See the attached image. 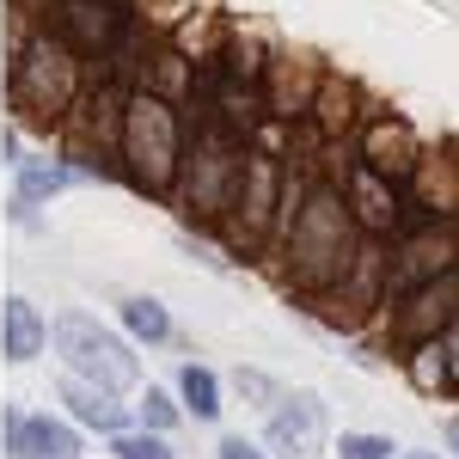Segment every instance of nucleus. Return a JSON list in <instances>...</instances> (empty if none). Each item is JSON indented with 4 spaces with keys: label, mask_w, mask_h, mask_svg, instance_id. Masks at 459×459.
Returning <instances> with one entry per match:
<instances>
[{
    "label": "nucleus",
    "mask_w": 459,
    "mask_h": 459,
    "mask_svg": "<svg viewBox=\"0 0 459 459\" xmlns=\"http://www.w3.org/2000/svg\"><path fill=\"white\" fill-rule=\"evenodd\" d=\"M441 343H447V355H454V368H459V313H454V325L441 331Z\"/></svg>",
    "instance_id": "obj_33"
},
{
    "label": "nucleus",
    "mask_w": 459,
    "mask_h": 459,
    "mask_svg": "<svg viewBox=\"0 0 459 459\" xmlns=\"http://www.w3.org/2000/svg\"><path fill=\"white\" fill-rule=\"evenodd\" d=\"M43 350H49V318L37 313L25 294H6V307H0V361L25 368Z\"/></svg>",
    "instance_id": "obj_21"
},
{
    "label": "nucleus",
    "mask_w": 459,
    "mask_h": 459,
    "mask_svg": "<svg viewBox=\"0 0 459 459\" xmlns=\"http://www.w3.org/2000/svg\"><path fill=\"white\" fill-rule=\"evenodd\" d=\"M135 86H153V92H166L172 105H184V99L196 92V68H190V62L178 56L172 43H166L160 56H147V62H142V74H135Z\"/></svg>",
    "instance_id": "obj_26"
},
{
    "label": "nucleus",
    "mask_w": 459,
    "mask_h": 459,
    "mask_svg": "<svg viewBox=\"0 0 459 459\" xmlns=\"http://www.w3.org/2000/svg\"><path fill=\"white\" fill-rule=\"evenodd\" d=\"M398 361H404V380L423 392V398H447V392H459V368H454V355H447L441 337H423V343L398 350Z\"/></svg>",
    "instance_id": "obj_23"
},
{
    "label": "nucleus",
    "mask_w": 459,
    "mask_h": 459,
    "mask_svg": "<svg viewBox=\"0 0 459 459\" xmlns=\"http://www.w3.org/2000/svg\"><path fill=\"white\" fill-rule=\"evenodd\" d=\"M110 459H178V454H172V435L129 423V429H117V435H110Z\"/></svg>",
    "instance_id": "obj_27"
},
{
    "label": "nucleus",
    "mask_w": 459,
    "mask_h": 459,
    "mask_svg": "<svg viewBox=\"0 0 459 459\" xmlns=\"http://www.w3.org/2000/svg\"><path fill=\"white\" fill-rule=\"evenodd\" d=\"M325 398L318 392H282L264 417V447L276 459H318L325 454Z\"/></svg>",
    "instance_id": "obj_14"
},
{
    "label": "nucleus",
    "mask_w": 459,
    "mask_h": 459,
    "mask_svg": "<svg viewBox=\"0 0 459 459\" xmlns=\"http://www.w3.org/2000/svg\"><path fill=\"white\" fill-rule=\"evenodd\" d=\"M43 25L62 37L74 56H86L92 68L123 62V56H129V37L142 31L129 0H49ZM110 74H117V68H110Z\"/></svg>",
    "instance_id": "obj_8"
},
{
    "label": "nucleus",
    "mask_w": 459,
    "mask_h": 459,
    "mask_svg": "<svg viewBox=\"0 0 459 459\" xmlns=\"http://www.w3.org/2000/svg\"><path fill=\"white\" fill-rule=\"evenodd\" d=\"M447 454L459 459V417H454V423H447Z\"/></svg>",
    "instance_id": "obj_34"
},
{
    "label": "nucleus",
    "mask_w": 459,
    "mask_h": 459,
    "mask_svg": "<svg viewBox=\"0 0 459 459\" xmlns=\"http://www.w3.org/2000/svg\"><path fill=\"white\" fill-rule=\"evenodd\" d=\"M135 423H142V429H160V435H172V429L184 423V404H178V392L147 386L142 398H135Z\"/></svg>",
    "instance_id": "obj_29"
},
{
    "label": "nucleus",
    "mask_w": 459,
    "mask_h": 459,
    "mask_svg": "<svg viewBox=\"0 0 459 459\" xmlns=\"http://www.w3.org/2000/svg\"><path fill=\"white\" fill-rule=\"evenodd\" d=\"M368 251V233L355 227L350 203L337 190V178L325 166H307V184H300V203L288 214L282 239L270 251V270L276 282L294 294V300H313L331 282H343L355 270V257Z\"/></svg>",
    "instance_id": "obj_1"
},
{
    "label": "nucleus",
    "mask_w": 459,
    "mask_h": 459,
    "mask_svg": "<svg viewBox=\"0 0 459 459\" xmlns=\"http://www.w3.org/2000/svg\"><path fill=\"white\" fill-rule=\"evenodd\" d=\"M184 142H190V117L153 86H129L123 99V135H117V178L129 190H142L153 203L172 196V178L184 166Z\"/></svg>",
    "instance_id": "obj_4"
},
{
    "label": "nucleus",
    "mask_w": 459,
    "mask_h": 459,
    "mask_svg": "<svg viewBox=\"0 0 459 459\" xmlns=\"http://www.w3.org/2000/svg\"><path fill=\"white\" fill-rule=\"evenodd\" d=\"M331 178H337V190H343V203H350L355 227H361L368 239H380V246H386L392 233L404 227L411 203H404V184H398V178L374 172L368 160H343V172H331Z\"/></svg>",
    "instance_id": "obj_11"
},
{
    "label": "nucleus",
    "mask_w": 459,
    "mask_h": 459,
    "mask_svg": "<svg viewBox=\"0 0 459 459\" xmlns=\"http://www.w3.org/2000/svg\"><path fill=\"white\" fill-rule=\"evenodd\" d=\"M325 62H318L313 49H294V43H276V56H270V68H264V86H257V99L270 117H282V123H300L307 105H313V86Z\"/></svg>",
    "instance_id": "obj_16"
},
{
    "label": "nucleus",
    "mask_w": 459,
    "mask_h": 459,
    "mask_svg": "<svg viewBox=\"0 0 459 459\" xmlns=\"http://www.w3.org/2000/svg\"><path fill=\"white\" fill-rule=\"evenodd\" d=\"M337 459H398L392 435H368V429H343L337 435Z\"/></svg>",
    "instance_id": "obj_30"
},
{
    "label": "nucleus",
    "mask_w": 459,
    "mask_h": 459,
    "mask_svg": "<svg viewBox=\"0 0 459 459\" xmlns=\"http://www.w3.org/2000/svg\"><path fill=\"white\" fill-rule=\"evenodd\" d=\"M49 343L62 355V374H80L105 392H135L142 386V355L123 331L99 325L92 313H62L49 318Z\"/></svg>",
    "instance_id": "obj_7"
},
{
    "label": "nucleus",
    "mask_w": 459,
    "mask_h": 459,
    "mask_svg": "<svg viewBox=\"0 0 459 459\" xmlns=\"http://www.w3.org/2000/svg\"><path fill=\"white\" fill-rule=\"evenodd\" d=\"M214 459H276V454H270L264 441H246V435H221Z\"/></svg>",
    "instance_id": "obj_32"
},
{
    "label": "nucleus",
    "mask_w": 459,
    "mask_h": 459,
    "mask_svg": "<svg viewBox=\"0 0 459 459\" xmlns=\"http://www.w3.org/2000/svg\"><path fill=\"white\" fill-rule=\"evenodd\" d=\"M300 184H307V166H288V153H270V147L246 142V160H239V178H233V203L221 214L214 239L233 251V257H270L276 239H282L288 214L300 203Z\"/></svg>",
    "instance_id": "obj_3"
},
{
    "label": "nucleus",
    "mask_w": 459,
    "mask_h": 459,
    "mask_svg": "<svg viewBox=\"0 0 459 459\" xmlns=\"http://www.w3.org/2000/svg\"><path fill=\"white\" fill-rule=\"evenodd\" d=\"M129 6H135V25H142V31L172 37L178 25H184V19L203 6V0H129Z\"/></svg>",
    "instance_id": "obj_28"
},
{
    "label": "nucleus",
    "mask_w": 459,
    "mask_h": 459,
    "mask_svg": "<svg viewBox=\"0 0 459 459\" xmlns=\"http://www.w3.org/2000/svg\"><path fill=\"white\" fill-rule=\"evenodd\" d=\"M227 31H233V13H227V6H214V0H203V6H196V13H190L166 43H172L190 68H214V62H221V49H227Z\"/></svg>",
    "instance_id": "obj_20"
},
{
    "label": "nucleus",
    "mask_w": 459,
    "mask_h": 459,
    "mask_svg": "<svg viewBox=\"0 0 459 459\" xmlns=\"http://www.w3.org/2000/svg\"><path fill=\"white\" fill-rule=\"evenodd\" d=\"M178 404H184V417H196V423H214L227 404H221V374H214L209 361H184L178 368Z\"/></svg>",
    "instance_id": "obj_25"
},
{
    "label": "nucleus",
    "mask_w": 459,
    "mask_h": 459,
    "mask_svg": "<svg viewBox=\"0 0 459 459\" xmlns=\"http://www.w3.org/2000/svg\"><path fill=\"white\" fill-rule=\"evenodd\" d=\"M62 404H68V417L86 435H117V429H129V404H123V392H105V386H92V380H80V374H62Z\"/></svg>",
    "instance_id": "obj_19"
},
{
    "label": "nucleus",
    "mask_w": 459,
    "mask_h": 459,
    "mask_svg": "<svg viewBox=\"0 0 459 459\" xmlns=\"http://www.w3.org/2000/svg\"><path fill=\"white\" fill-rule=\"evenodd\" d=\"M368 110H374V105H368L361 80L325 68V74H318V86H313V105H307V117H300V129H307L318 147H343V142H355V129H361Z\"/></svg>",
    "instance_id": "obj_13"
},
{
    "label": "nucleus",
    "mask_w": 459,
    "mask_h": 459,
    "mask_svg": "<svg viewBox=\"0 0 459 459\" xmlns=\"http://www.w3.org/2000/svg\"><path fill=\"white\" fill-rule=\"evenodd\" d=\"M404 203L423 221H454L459 214V147L454 142H423L417 166L404 172Z\"/></svg>",
    "instance_id": "obj_15"
},
{
    "label": "nucleus",
    "mask_w": 459,
    "mask_h": 459,
    "mask_svg": "<svg viewBox=\"0 0 459 459\" xmlns=\"http://www.w3.org/2000/svg\"><path fill=\"white\" fill-rule=\"evenodd\" d=\"M300 307H307L325 331H343V337L374 331L380 313H386V246H380V239H368V251L355 257L350 276H343V282H331L325 294H313V300H300Z\"/></svg>",
    "instance_id": "obj_9"
},
{
    "label": "nucleus",
    "mask_w": 459,
    "mask_h": 459,
    "mask_svg": "<svg viewBox=\"0 0 459 459\" xmlns=\"http://www.w3.org/2000/svg\"><path fill=\"white\" fill-rule=\"evenodd\" d=\"M129 74H110V68H92L80 105L68 110L62 135H56V153L74 160L86 178H117V135H123V99H129Z\"/></svg>",
    "instance_id": "obj_6"
},
{
    "label": "nucleus",
    "mask_w": 459,
    "mask_h": 459,
    "mask_svg": "<svg viewBox=\"0 0 459 459\" xmlns=\"http://www.w3.org/2000/svg\"><path fill=\"white\" fill-rule=\"evenodd\" d=\"M13 214H19V221H31L37 209H43V203H56V196H68L74 184H86V172H80V166H74V160H62V153H56V160H25V166H13Z\"/></svg>",
    "instance_id": "obj_18"
},
{
    "label": "nucleus",
    "mask_w": 459,
    "mask_h": 459,
    "mask_svg": "<svg viewBox=\"0 0 459 459\" xmlns=\"http://www.w3.org/2000/svg\"><path fill=\"white\" fill-rule=\"evenodd\" d=\"M233 386H239V398H251L257 411H270V404L282 398V386H276L264 368H239V374H233Z\"/></svg>",
    "instance_id": "obj_31"
},
{
    "label": "nucleus",
    "mask_w": 459,
    "mask_h": 459,
    "mask_svg": "<svg viewBox=\"0 0 459 459\" xmlns=\"http://www.w3.org/2000/svg\"><path fill=\"white\" fill-rule=\"evenodd\" d=\"M86 80H92V62L74 56L49 25H37V31H25L13 43V62H6V110H13V123L25 135L56 142L62 123H68V110L86 92Z\"/></svg>",
    "instance_id": "obj_2"
},
{
    "label": "nucleus",
    "mask_w": 459,
    "mask_h": 459,
    "mask_svg": "<svg viewBox=\"0 0 459 459\" xmlns=\"http://www.w3.org/2000/svg\"><path fill=\"white\" fill-rule=\"evenodd\" d=\"M239 160H246V135H233V129L214 123V117H196V123H190L184 166H178L172 196H166L184 227H196V233H214V227H221V214L233 203Z\"/></svg>",
    "instance_id": "obj_5"
},
{
    "label": "nucleus",
    "mask_w": 459,
    "mask_h": 459,
    "mask_svg": "<svg viewBox=\"0 0 459 459\" xmlns=\"http://www.w3.org/2000/svg\"><path fill=\"white\" fill-rule=\"evenodd\" d=\"M270 56H276V37L264 31L257 19H233V31H227V49H221V62H214V68L233 74V80H246V86H264V68H270Z\"/></svg>",
    "instance_id": "obj_22"
},
{
    "label": "nucleus",
    "mask_w": 459,
    "mask_h": 459,
    "mask_svg": "<svg viewBox=\"0 0 459 459\" xmlns=\"http://www.w3.org/2000/svg\"><path fill=\"white\" fill-rule=\"evenodd\" d=\"M350 147H355V160H368L374 172H386V178L404 184V172H411L417 153H423V135H417V123L398 117V110H368Z\"/></svg>",
    "instance_id": "obj_17"
},
{
    "label": "nucleus",
    "mask_w": 459,
    "mask_h": 459,
    "mask_svg": "<svg viewBox=\"0 0 459 459\" xmlns=\"http://www.w3.org/2000/svg\"><path fill=\"white\" fill-rule=\"evenodd\" d=\"M0 447L6 459H86L80 423L74 417H49V411H0Z\"/></svg>",
    "instance_id": "obj_12"
},
{
    "label": "nucleus",
    "mask_w": 459,
    "mask_h": 459,
    "mask_svg": "<svg viewBox=\"0 0 459 459\" xmlns=\"http://www.w3.org/2000/svg\"><path fill=\"white\" fill-rule=\"evenodd\" d=\"M398 459H441V454H404V447H398Z\"/></svg>",
    "instance_id": "obj_35"
},
{
    "label": "nucleus",
    "mask_w": 459,
    "mask_h": 459,
    "mask_svg": "<svg viewBox=\"0 0 459 459\" xmlns=\"http://www.w3.org/2000/svg\"><path fill=\"white\" fill-rule=\"evenodd\" d=\"M117 325H123V337L135 343V350H160V343H172L178 325H172V307L160 300V294H123L117 300Z\"/></svg>",
    "instance_id": "obj_24"
},
{
    "label": "nucleus",
    "mask_w": 459,
    "mask_h": 459,
    "mask_svg": "<svg viewBox=\"0 0 459 459\" xmlns=\"http://www.w3.org/2000/svg\"><path fill=\"white\" fill-rule=\"evenodd\" d=\"M459 264V233L447 221H423V227H398L386 239V307L411 288L447 276Z\"/></svg>",
    "instance_id": "obj_10"
}]
</instances>
